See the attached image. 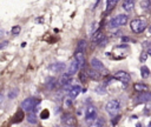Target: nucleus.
<instances>
[{"instance_id": "f257e3e1", "label": "nucleus", "mask_w": 151, "mask_h": 127, "mask_svg": "<svg viewBox=\"0 0 151 127\" xmlns=\"http://www.w3.org/2000/svg\"><path fill=\"white\" fill-rule=\"evenodd\" d=\"M40 100L39 99H35V98H27L25 99L22 102H21V107L22 109L25 111H28V112H37L38 107L40 106Z\"/></svg>"}, {"instance_id": "f03ea898", "label": "nucleus", "mask_w": 151, "mask_h": 127, "mask_svg": "<svg viewBox=\"0 0 151 127\" xmlns=\"http://www.w3.org/2000/svg\"><path fill=\"white\" fill-rule=\"evenodd\" d=\"M127 20H129V18H127L126 14H119V15L112 18V19L109 21L107 26H109V28H111V29H112V28H118V27H120V26H124V25L127 22Z\"/></svg>"}, {"instance_id": "7ed1b4c3", "label": "nucleus", "mask_w": 151, "mask_h": 127, "mask_svg": "<svg viewBox=\"0 0 151 127\" xmlns=\"http://www.w3.org/2000/svg\"><path fill=\"white\" fill-rule=\"evenodd\" d=\"M146 21L143 20V19H133L131 22H130V28L132 32L134 33H142L145 28H146Z\"/></svg>"}, {"instance_id": "20e7f679", "label": "nucleus", "mask_w": 151, "mask_h": 127, "mask_svg": "<svg viewBox=\"0 0 151 127\" xmlns=\"http://www.w3.org/2000/svg\"><path fill=\"white\" fill-rule=\"evenodd\" d=\"M120 109V102L117 99H112L106 103V111L110 115H114Z\"/></svg>"}, {"instance_id": "39448f33", "label": "nucleus", "mask_w": 151, "mask_h": 127, "mask_svg": "<svg viewBox=\"0 0 151 127\" xmlns=\"http://www.w3.org/2000/svg\"><path fill=\"white\" fill-rule=\"evenodd\" d=\"M113 78H114L116 80L120 81V82H124V83H129V82L131 81L130 74H129L127 72H125V71H118L117 73H114Z\"/></svg>"}, {"instance_id": "423d86ee", "label": "nucleus", "mask_w": 151, "mask_h": 127, "mask_svg": "<svg viewBox=\"0 0 151 127\" xmlns=\"http://www.w3.org/2000/svg\"><path fill=\"white\" fill-rule=\"evenodd\" d=\"M91 66H92L93 69H96V71H98V72H104L103 75H109V72L104 68V65H103L101 61L98 60L97 58H93V59L91 60Z\"/></svg>"}, {"instance_id": "0eeeda50", "label": "nucleus", "mask_w": 151, "mask_h": 127, "mask_svg": "<svg viewBox=\"0 0 151 127\" xmlns=\"http://www.w3.org/2000/svg\"><path fill=\"white\" fill-rule=\"evenodd\" d=\"M66 68V65L64 62H53L48 66V71H51L52 73H61L64 72Z\"/></svg>"}, {"instance_id": "6e6552de", "label": "nucleus", "mask_w": 151, "mask_h": 127, "mask_svg": "<svg viewBox=\"0 0 151 127\" xmlns=\"http://www.w3.org/2000/svg\"><path fill=\"white\" fill-rule=\"evenodd\" d=\"M96 115H97V108L94 106H92V105L87 106L86 109H85V120L86 121H91V120H93L96 118Z\"/></svg>"}, {"instance_id": "1a4fd4ad", "label": "nucleus", "mask_w": 151, "mask_h": 127, "mask_svg": "<svg viewBox=\"0 0 151 127\" xmlns=\"http://www.w3.org/2000/svg\"><path fill=\"white\" fill-rule=\"evenodd\" d=\"M61 120H63V122H64L66 126H76V125H77V119H76V116H74L73 114H71V113H65V114L63 115Z\"/></svg>"}, {"instance_id": "9d476101", "label": "nucleus", "mask_w": 151, "mask_h": 127, "mask_svg": "<svg viewBox=\"0 0 151 127\" xmlns=\"http://www.w3.org/2000/svg\"><path fill=\"white\" fill-rule=\"evenodd\" d=\"M92 42L97 45H103L106 42V39H104V34L101 31H97L92 36Z\"/></svg>"}, {"instance_id": "9b49d317", "label": "nucleus", "mask_w": 151, "mask_h": 127, "mask_svg": "<svg viewBox=\"0 0 151 127\" xmlns=\"http://www.w3.org/2000/svg\"><path fill=\"white\" fill-rule=\"evenodd\" d=\"M137 103H144V102H149L151 101V92H142L139 93V95L136 98Z\"/></svg>"}, {"instance_id": "f8f14e48", "label": "nucleus", "mask_w": 151, "mask_h": 127, "mask_svg": "<svg viewBox=\"0 0 151 127\" xmlns=\"http://www.w3.org/2000/svg\"><path fill=\"white\" fill-rule=\"evenodd\" d=\"M71 81H72V75L70 73H65V74L61 75V78L59 80V83H60V86H64L65 87V86L70 85Z\"/></svg>"}, {"instance_id": "ddd939ff", "label": "nucleus", "mask_w": 151, "mask_h": 127, "mask_svg": "<svg viewBox=\"0 0 151 127\" xmlns=\"http://www.w3.org/2000/svg\"><path fill=\"white\" fill-rule=\"evenodd\" d=\"M79 67H80L79 62L74 59V60L70 63V66H68V72H67V73H70L71 75H73V74H76V73L79 71Z\"/></svg>"}, {"instance_id": "4468645a", "label": "nucleus", "mask_w": 151, "mask_h": 127, "mask_svg": "<svg viewBox=\"0 0 151 127\" xmlns=\"http://www.w3.org/2000/svg\"><path fill=\"white\" fill-rule=\"evenodd\" d=\"M80 92H81V87H80L79 85H76V86H72V87L70 88V91H68V95H70V98L74 99V98H77V96L79 95Z\"/></svg>"}, {"instance_id": "2eb2a0df", "label": "nucleus", "mask_w": 151, "mask_h": 127, "mask_svg": "<svg viewBox=\"0 0 151 127\" xmlns=\"http://www.w3.org/2000/svg\"><path fill=\"white\" fill-rule=\"evenodd\" d=\"M74 59L79 62L80 67H83V66L85 65V54H84V52H81V51H77L76 54H74Z\"/></svg>"}, {"instance_id": "dca6fc26", "label": "nucleus", "mask_w": 151, "mask_h": 127, "mask_svg": "<svg viewBox=\"0 0 151 127\" xmlns=\"http://www.w3.org/2000/svg\"><path fill=\"white\" fill-rule=\"evenodd\" d=\"M134 7V0H124L123 1V9L126 12H131Z\"/></svg>"}, {"instance_id": "f3484780", "label": "nucleus", "mask_w": 151, "mask_h": 127, "mask_svg": "<svg viewBox=\"0 0 151 127\" xmlns=\"http://www.w3.org/2000/svg\"><path fill=\"white\" fill-rule=\"evenodd\" d=\"M133 88H134L136 92H139V93H142V92H147V91H149L147 85L142 83V82H137V83H134V85H133Z\"/></svg>"}, {"instance_id": "a211bd4d", "label": "nucleus", "mask_w": 151, "mask_h": 127, "mask_svg": "<svg viewBox=\"0 0 151 127\" xmlns=\"http://www.w3.org/2000/svg\"><path fill=\"white\" fill-rule=\"evenodd\" d=\"M24 118H25L24 112H22V111H18V112L14 114V116H13V122H14V123L21 122V121L24 120Z\"/></svg>"}, {"instance_id": "6ab92c4d", "label": "nucleus", "mask_w": 151, "mask_h": 127, "mask_svg": "<svg viewBox=\"0 0 151 127\" xmlns=\"http://www.w3.org/2000/svg\"><path fill=\"white\" fill-rule=\"evenodd\" d=\"M87 73H88V76H90L91 79H93V80H99V79H100V73H99L98 71L93 69V68L90 69Z\"/></svg>"}, {"instance_id": "aec40b11", "label": "nucleus", "mask_w": 151, "mask_h": 127, "mask_svg": "<svg viewBox=\"0 0 151 127\" xmlns=\"http://www.w3.org/2000/svg\"><path fill=\"white\" fill-rule=\"evenodd\" d=\"M37 120H38V118L35 115V112H28V114H27V121L29 123L34 125V123H37Z\"/></svg>"}, {"instance_id": "412c9836", "label": "nucleus", "mask_w": 151, "mask_h": 127, "mask_svg": "<svg viewBox=\"0 0 151 127\" xmlns=\"http://www.w3.org/2000/svg\"><path fill=\"white\" fill-rule=\"evenodd\" d=\"M117 2H118V0H107L106 1V13H109L110 11H112L113 8H114V6L117 5Z\"/></svg>"}, {"instance_id": "4be33fe9", "label": "nucleus", "mask_w": 151, "mask_h": 127, "mask_svg": "<svg viewBox=\"0 0 151 127\" xmlns=\"http://www.w3.org/2000/svg\"><path fill=\"white\" fill-rule=\"evenodd\" d=\"M140 75H142L143 79L149 78V75H150V69H149L146 66H142V68H140Z\"/></svg>"}, {"instance_id": "5701e85b", "label": "nucleus", "mask_w": 151, "mask_h": 127, "mask_svg": "<svg viewBox=\"0 0 151 127\" xmlns=\"http://www.w3.org/2000/svg\"><path fill=\"white\" fill-rule=\"evenodd\" d=\"M103 126H104V120L101 118H98L97 120H94L92 125H90V127H103Z\"/></svg>"}, {"instance_id": "b1692460", "label": "nucleus", "mask_w": 151, "mask_h": 127, "mask_svg": "<svg viewBox=\"0 0 151 127\" xmlns=\"http://www.w3.org/2000/svg\"><path fill=\"white\" fill-rule=\"evenodd\" d=\"M85 48H86V41H85V40H79V42H78V45H77V51L84 52Z\"/></svg>"}, {"instance_id": "393cba45", "label": "nucleus", "mask_w": 151, "mask_h": 127, "mask_svg": "<svg viewBox=\"0 0 151 127\" xmlns=\"http://www.w3.org/2000/svg\"><path fill=\"white\" fill-rule=\"evenodd\" d=\"M20 31H21V27L17 25V26H13V27H12V29H11V33H12L13 35H18V34L20 33Z\"/></svg>"}, {"instance_id": "a878e982", "label": "nucleus", "mask_w": 151, "mask_h": 127, "mask_svg": "<svg viewBox=\"0 0 151 127\" xmlns=\"http://www.w3.org/2000/svg\"><path fill=\"white\" fill-rule=\"evenodd\" d=\"M87 75H88V73H85L84 71H81V72L79 73V79L81 80V82H86V80H87Z\"/></svg>"}, {"instance_id": "bb28decb", "label": "nucleus", "mask_w": 151, "mask_h": 127, "mask_svg": "<svg viewBox=\"0 0 151 127\" xmlns=\"http://www.w3.org/2000/svg\"><path fill=\"white\" fill-rule=\"evenodd\" d=\"M17 94H18V89L14 88V89H12V91L8 93V98H9V99H13V98L17 96Z\"/></svg>"}, {"instance_id": "cd10ccee", "label": "nucleus", "mask_w": 151, "mask_h": 127, "mask_svg": "<svg viewBox=\"0 0 151 127\" xmlns=\"http://www.w3.org/2000/svg\"><path fill=\"white\" fill-rule=\"evenodd\" d=\"M50 116V112L47 111V109H44L41 113H40V118L41 119H47Z\"/></svg>"}, {"instance_id": "c85d7f7f", "label": "nucleus", "mask_w": 151, "mask_h": 127, "mask_svg": "<svg viewBox=\"0 0 151 127\" xmlns=\"http://www.w3.org/2000/svg\"><path fill=\"white\" fill-rule=\"evenodd\" d=\"M47 80L50 81V82H47V83H48V88H53L54 85H55V79H54V78H48Z\"/></svg>"}, {"instance_id": "c756f323", "label": "nucleus", "mask_w": 151, "mask_h": 127, "mask_svg": "<svg viewBox=\"0 0 151 127\" xmlns=\"http://www.w3.org/2000/svg\"><path fill=\"white\" fill-rule=\"evenodd\" d=\"M119 119H120V115H116L114 118H112V120H111V123H112L113 126H116V125L119 122Z\"/></svg>"}, {"instance_id": "7c9ffc66", "label": "nucleus", "mask_w": 151, "mask_h": 127, "mask_svg": "<svg viewBox=\"0 0 151 127\" xmlns=\"http://www.w3.org/2000/svg\"><path fill=\"white\" fill-rule=\"evenodd\" d=\"M140 6L146 9V8H149V6H150V1H149V0H143V1L140 2Z\"/></svg>"}, {"instance_id": "2f4dec72", "label": "nucleus", "mask_w": 151, "mask_h": 127, "mask_svg": "<svg viewBox=\"0 0 151 127\" xmlns=\"http://www.w3.org/2000/svg\"><path fill=\"white\" fill-rule=\"evenodd\" d=\"M146 58H147L146 53H143V54L140 55V61H145V60H146Z\"/></svg>"}, {"instance_id": "473e14b6", "label": "nucleus", "mask_w": 151, "mask_h": 127, "mask_svg": "<svg viewBox=\"0 0 151 127\" xmlns=\"http://www.w3.org/2000/svg\"><path fill=\"white\" fill-rule=\"evenodd\" d=\"M7 44H8V41H2V42H1V46H0V48H1V49H2V48H5V47L7 46Z\"/></svg>"}, {"instance_id": "72a5a7b5", "label": "nucleus", "mask_w": 151, "mask_h": 127, "mask_svg": "<svg viewBox=\"0 0 151 127\" xmlns=\"http://www.w3.org/2000/svg\"><path fill=\"white\" fill-rule=\"evenodd\" d=\"M65 105H66V106H70V105H71V100H70V99H66V100H65Z\"/></svg>"}, {"instance_id": "f704fd0d", "label": "nucleus", "mask_w": 151, "mask_h": 127, "mask_svg": "<svg viewBox=\"0 0 151 127\" xmlns=\"http://www.w3.org/2000/svg\"><path fill=\"white\" fill-rule=\"evenodd\" d=\"M149 33H150V34H151V25H150V26H149Z\"/></svg>"}, {"instance_id": "c9c22d12", "label": "nucleus", "mask_w": 151, "mask_h": 127, "mask_svg": "<svg viewBox=\"0 0 151 127\" xmlns=\"http://www.w3.org/2000/svg\"><path fill=\"white\" fill-rule=\"evenodd\" d=\"M149 54H150V55H151V48H150V49H149Z\"/></svg>"}, {"instance_id": "e433bc0d", "label": "nucleus", "mask_w": 151, "mask_h": 127, "mask_svg": "<svg viewBox=\"0 0 151 127\" xmlns=\"http://www.w3.org/2000/svg\"><path fill=\"white\" fill-rule=\"evenodd\" d=\"M149 1H151V0H149Z\"/></svg>"}]
</instances>
